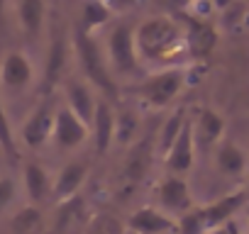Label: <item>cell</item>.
<instances>
[{
  "mask_svg": "<svg viewBox=\"0 0 249 234\" xmlns=\"http://www.w3.org/2000/svg\"><path fill=\"white\" fill-rule=\"evenodd\" d=\"M186 120H188V117H186V110H183V107H178L174 115L166 117V122L161 125V130H159V134H157V147H154L161 156L169 151V147L174 144V139H176L178 132L183 130Z\"/></svg>",
  "mask_w": 249,
  "mask_h": 234,
  "instance_id": "obj_22",
  "label": "cell"
},
{
  "mask_svg": "<svg viewBox=\"0 0 249 234\" xmlns=\"http://www.w3.org/2000/svg\"><path fill=\"white\" fill-rule=\"evenodd\" d=\"M0 149L8 154L10 161H18V139L13 134V127H10V120H8V112L3 107V100H0Z\"/></svg>",
  "mask_w": 249,
  "mask_h": 234,
  "instance_id": "obj_27",
  "label": "cell"
},
{
  "mask_svg": "<svg viewBox=\"0 0 249 234\" xmlns=\"http://www.w3.org/2000/svg\"><path fill=\"white\" fill-rule=\"evenodd\" d=\"M213 5H215L217 10H227L230 5H234V0H213Z\"/></svg>",
  "mask_w": 249,
  "mask_h": 234,
  "instance_id": "obj_31",
  "label": "cell"
},
{
  "mask_svg": "<svg viewBox=\"0 0 249 234\" xmlns=\"http://www.w3.org/2000/svg\"><path fill=\"white\" fill-rule=\"evenodd\" d=\"M22 181H25V190L27 198L32 202H42L52 195V176L47 173V168L37 161H27L22 168Z\"/></svg>",
  "mask_w": 249,
  "mask_h": 234,
  "instance_id": "obj_19",
  "label": "cell"
},
{
  "mask_svg": "<svg viewBox=\"0 0 249 234\" xmlns=\"http://www.w3.org/2000/svg\"><path fill=\"white\" fill-rule=\"evenodd\" d=\"M112 17L110 8L103 3V0H86V5H83V15H81V30L93 34V30L103 27L107 20Z\"/></svg>",
  "mask_w": 249,
  "mask_h": 234,
  "instance_id": "obj_24",
  "label": "cell"
},
{
  "mask_svg": "<svg viewBox=\"0 0 249 234\" xmlns=\"http://www.w3.org/2000/svg\"><path fill=\"white\" fill-rule=\"evenodd\" d=\"M73 44H76V56L81 61L83 76L88 78L90 88L100 90V98H105V100L117 98V83H115V78L110 73V66H107L103 44H98L93 39V34L83 32L81 27L73 34Z\"/></svg>",
  "mask_w": 249,
  "mask_h": 234,
  "instance_id": "obj_2",
  "label": "cell"
},
{
  "mask_svg": "<svg viewBox=\"0 0 249 234\" xmlns=\"http://www.w3.org/2000/svg\"><path fill=\"white\" fill-rule=\"evenodd\" d=\"M5 8H8V0H0V25L5 22Z\"/></svg>",
  "mask_w": 249,
  "mask_h": 234,
  "instance_id": "obj_32",
  "label": "cell"
},
{
  "mask_svg": "<svg viewBox=\"0 0 249 234\" xmlns=\"http://www.w3.org/2000/svg\"><path fill=\"white\" fill-rule=\"evenodd\" d=\"M135 51L140 64L159 66V71L174 68L176 59L186 54L181 22L166 15L147 17L135 30Z\"/></svg>",
  "mask_w": 249,
  "mask_h": 234,
  "instance_id": "obj_1",
  "label": "cell"
},
{
  "mask_svg": "<svg viewBox=\"0 0 249 234\" xmlns=\"http://www.w3.org/2000/svg\"><path fill=\"white\" fill-rule=\"evenodd\" d=\"M244 195H247V200H249V181H247V188H244Z\"/></svg>",
  "mask_w": 249,
  "mask_h": 234,
  "instance_id": "obj_34",
  "label": "cell"
},
{
  "mask_svg": "<svg viewBox=\"0 0 249 234\" xmlns=\"http://www.w3.org/2000/svg\"><path fill=\"white\" fill-rule=\"evenodd\" d=\"M137 127H140V120H137V112L130 110V107H120L115 110V142L120 144H135V137H137Z\"/></svg>",
  "mask_w": 249,
  "mask_h": 234,
  "instance_id": "obj_23",
  "label": "cell"
},
{
  "mask_svg": "<svg viewBox=\"0 0 249 234\" xmlns=\"http://www.w3.org/2000/svg\"><path fill=\"white\" fill-rule=\"evenodd\" d=\"M247 20H249V0H247Z\"/></svg>",
  "mask_w": 249,
  "mask_h": 234,
  "instance_id": "obj_35",
  "label": "cell"
},
{
  "mask_svg": "<svg viewBox=\"0 0 249 234\" xmlns=\"http://www.w3.org/2000/svg\"><path fill=\"white\" fill-rule=\"evenodd\" d=\"M15 193H18V185L13 178H8V176L0 178V212H5V207L15 200Z\"/></svg>",
  "mask_w": 249,
  "mask_h": 234,
  "instance_id": "obj_29",
  "label": "cell"
},
{
  "mask_svg": "<svg viewBox=\"0 0 249 234\" xmlns=\"http://www.w3.org/2000/svg\"><path fill=\"white\" fill-rule=\"evenodd\" d=\"M157 198H159V210L171 215L174 219L186 215L188 210H193V195H191V188L186 183L183 176H164L157 185Z\"/></svg>",
  "mask_w": 249,
  "mask_h": 234,
  "instance_id": "obj_7",
  "label": "cell"
},
{
  "mask_svg": "<svg viewBox=\"0 0 249 234\" xmlns=\"http://www.w3.org/2000/svg\"><path fill=\"white\" fill-rule=\"evenodd\" d=\"M183 27V42H186V54L191 59H208L217 44V30L196 15H183L181 20Z\"/></svg>",
  "mask_w": 249,
  "mask_h": 234,
  "instance_id": "obj_6",
  "label": "cell"
},
{
  "mask_svg": "<svg viewBox=\"0 0 249 234\" xmlns=\"http://www.w3.org/2000/svg\"><path fill=\"white\" fill-rule=\"evenodd\" d=\"M191 127H193V142L196 147H213L222 139L225 134V117L213 110V107H200L196 120H191Z\"/></svg>",
  "mask_w": 249,
  "mask_h": 234,
  "instance_id": "obj_15",
  "label": "cell"
},
{
  "mask_svg": "<svg viewBox=\"0 0 249 234\" xmlns=\"http://www.w3.org/2000/svg\"><path fill=\"white\" fill-rule=\"evenodd\" d=\"M244 215H247V222H249V202L244 205Z\"/></svg>",
  "mask_w": 249,
  "mask_h": 234,
  "instance_id": "obj_33",
  "label": "cell"
},
{
  "mask_svg": "<svg viewBox=\"0 0 249 234\" xmlns=\"http://www.w3.org/2000/svg\"><path fill=\"white\" fill-rule=\"evenodd\" d=\"M183 85H186V73H183V68L174 66V68H161V71L149 73L137 85H132L130 93L140 102L161 110V107H169L181 95Z\"/></svg>",
  "mask_w": 249,
  "mask_h": 234,
  "instance_id": "obj_3",
  "label": "cell"
},
{
  "mask_svg": "<svg viewBox=\"0 0 249 234\" xmlns=\"http://www.w3.org/2000/svg\"><path fill=\"white\" fill-rule=\"evenodd\" d=\"M47 20L44 0H18V22L27 37H37Z\"/></svg>",
  "mask_w": 249,
  "mask_h": 234,
  "instance_id": "obj_20",
  "label": "cell"
},
{
  "mask_svg": "<svg viewBox=\"0 0 249 234\" xmlns=\"http://www.w3.org/2000/svg\"><path fill=\"white\" fill-rule=\"evenodd\" d=\"M56 102L54 95H44V100L27 115V120L22 122L20 139L27 149H42L52 139V127H54V115H56Z\"/></svg>",
  "mask_w": 249,
  "mask_h": 234,
  "instance_id": "obj_5",
  "label": "cell"
},
{
  "mask_svg": "<svg viewBox=\"0 0 249 234\" xmlns=\"http://www.w3.org/2000/svg\"><path fill=\"white\" fill-rule=\"evenodd\" d=\"M88 178V164L76 159V161H69L61 166V171L56 173V178L52 181V198L56 202H66L71 198L78 195V190L83 188Z\"/></svg>",
  "mask_w": 249,
  "mask_h": 234,
  "instance_id": "obj_13",
  "label": "cell"
},
{
  "mask_svg": "<svg viewBox=\"0 0 249 234\" xmlns=\"http://www.w3.org/2000/svg\"><path fill=\"white\" fill-rule=\"evenodd\" d=\"M205 234H237V232L232 229V224H225V227H217V229H210V232H205Z\"/></svg>",
  "mask_w": 249,
  "mask_h": 234,
  "instance_id": "obj_30",
  "label": "cell"
},
{
  "mask_svg": "<svg viewBox=\"0 0 249 234\" xmlns=\"http://www.w3.org/2000/svg\"><path fill=\"white\" fill-rule=\"evenodd\" d=\"M154 142L147 137V139H140L132 144L127 159H124V166H122V176L127 183H140L149 168H152V159H154Z\"/></svg>",
  "mask_w": 249,
  "mask_h": 234,
  "instance_id": "obj_17",
  "label": "cell"
},
{
  "mask_svg": "<svg viewBox=\"0 0 249 234\" xmlns=\"http://www.w3.org/2000/svg\"><path fill=\"white\" fill-rule=\"evenodd\" d=\"M127 227L132 234H176V219L159 207H140L130 215Z\"/></svg>",
  "mask_w": 249,
  "mask_h": 234,
  "instance_id": "obj_14",
  "label": "cell"
},
{
  "mask_svg": "<svg viewBox=\"0 0 249 234\" xmlns=\"http://www.w3.org/2000/svg\"><path fill=\"white\" fill-rule=\"evenodd\" d=\"M205 232H208V227H205L200 207H193L186 215L176 217V234H205Z\"/></svg>",
  "mask_w": 249,
  "mask_h": 234,
  "instance_id": "obj_28",
  "label": "cell"
},
{
  "mask_svg": "<svg viewBox=\"0 0 249 234\" xmlns=\"http://www.w3.org/2000/svg\"><path fill=\"white\" fill-rule=\"evenodd\" d=\"M249 200H247V195H244V190H237V193H230V195H222L220 200H215V202H210V205H205V207H200L203 210V219H205V227H208V232L210 229H217V227H225V224H230V219L247 205Z\"/></svg>",
  "mask_w": 249,
  "mask_h": 234,
  "instance_id": "obj_16",
  "label": "cell"
},
{
  "mask_svg": "<svg viewBox=\"0 0 249 234\" xmlns=\"http://www.w3.org/2000/svg\"><path fill=\"white\" fill-rule=\"evenodd\" d=\"M61 83H64V105L78 117L81 122L90 125L93 110H95V102H98L90 83L83 81V78H76V76L73 78H66Z\"/></svg>",
  "mask_w": 249,
  "mask_h": 234,
  "instance_id": "obj_11",
  "label": "cell"
},
{
  "mask_svg": "<svg viewBox=\"0 0 249 234\" xmlns=\"http://www.w3.org/2000/svg\"><path fill=\"white\" fill-rule=\"evenodd\" d=\"M90 137V130L86 122H81L78 117L66 107V105H59L56 107V115H54V127H52V142L64 149V151H71V149H78L86 139Z\"/></svg>",
  "mask_w": 249,
  "mask_h": 234,
  "instance_id": "obj_8",
  "label": "cell"
},
{
  "mask_svg": "<svg viewBox=\"0 0 249 234\" xmlns=\"http://www.w3.org/2000/svg\"><path fill=\"white\" fill-rule=\"evenodd\" d=\"M35 81V68L32 61L25 51H8L3 56V64H0V85L8 90H18L22 93L25 88H30Z\"/></svg>",
  "mask_w": 249,
  "mask_h": 234,
  "instance_id": "obj_9",
  "label": "cell"
},
{
  "mask_svg": "<svg viewBox=\"0 0 249 234\" xmlns=\"http://www.w3.org/2000/svg\"><path fill=\"white\" fill-rule=\"evenodd\" d=\"M42 224V212L32 205L22 207L15 217H13V232L15 234H35Z\"/></svg>",
  "mask_w": 249,
  "mask_h": 234,
  "instance_id": "obj_26",
  "label": "cell"
},
{
  "mask_svg": "<svg viewBox=\"0 0 249 234\" xmlns=\"http://www.w3.org/2000/svg\"><path fill=\"white\" fill-rule=\"evenodd\" d=\"M103 51H105L112 78L132 76L140 68V59L135 51V30L130 25H115L105 37Z\"/></svg>",
  "mask_w": 249,
  "mask_h": 234,
  "instance_id": "obj_4",
  "label": "cell"
},
{
  "mask_svg": "<svg viewBox=\"0 0 249 234\" xmlns=\"http://www.w3.org/2000/svg\"><path fill=\"white\" fill-rule=\"evenodd\" d=\"M66 34L56 32L52 44H49V54H47V68H44V90L56 88V83L64 81V68H66Z\"/></svg>",
  "mask_w": 249,
  "mask_h": 234,
  "instance_id": "obj_18",
  "label": "cell"
},
{
  "mask_svg": "<svg viewBox=\"0 0 249 234\" xmlns=\"http://www.w3.org/2000/svg\"><path fill=\"white\" fill-rule=\"evenodd\" d=\"M215 166L225 176H239L247 168V156L234 142H220L215 151Z\"/></svg>",
  "mask_w": 249,
  "mask_h": 234,
  "instance_id": "obj_21",
  "label": "cell"
},
{
  "mask_svg": "<svg viewBox=\"0 0 249 234\" xmlns=\"http://www.w3.org/2000/svg\"><path fill=\"white\" fill-rule=\"evenodd\" d=\"M83 234H124V224L110 212H98L88 219Z\"/></svg>",
  "mask_w": 249,
  "mask_h": 234,
  "instance_id": "obj_25",
  "label": "cell"
},
{
  "mask_svg": "<svg viewBox=\"0 0 249 234\" xmlns=\"http://www.w3.org/2000/svg\"><path fill=\"white\" fill-rule=\"evenodd\" d=\"M90 134H93V147L95 154H107L110 147L115 144V110L110 105V100L98 98L95 110H93V120L88 125Z\"/></svg>",
  "mask_w": 249,
  "mask_h": 234,
  "instance_id": "obj_12",
  "label": "cell"
},
{
  "mask_svg": "<svg viewBox=\"0 0 249 234\" xmlns=\"http://www.w3.org/2000/svg\"><path fill=\"white\" fill-rule=\"evenodd\" d=\"M196 164V142H193V127H191V117L186 120L183 130L164 154V166L171 176H183L193 168Z\"/></svg>",
  "mask_w": 249,
  "mask_h": 234,
  "instance_id": "obj_10",
  "label": "cell"
}]
</instances>
